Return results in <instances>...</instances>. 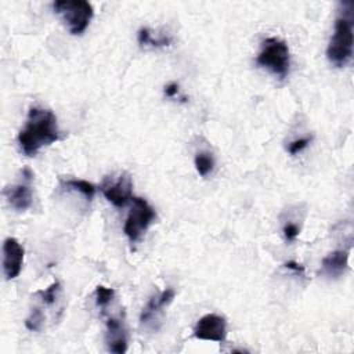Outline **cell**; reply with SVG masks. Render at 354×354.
Returning <instances> with one entry per match:
<instances>
[{"label":"cell","mask_w":354,"mask_h":354,"mask_svg":"<svg viewBox=\"0 0 354 354\" xmlns=\"http://www.w3.org/2000/svg\"><path fill=\"white\" fill-rule=\"evenodd\" d=\"M105 342L108 351L122 354L127 350V333L123 322L119 318L111 317L106 321V335Z\"/></svg>","instance_id":"obj_10"},{"label":"cell","mask_w":354,"mask_h":354,"mask_svg":"<svg viewBox=\"0 0 354 354\" xmlns=\"http://www.w3.org/2000/svg\"><path fill=\"white\" fill-rule=\"evenodd\" d=\"M22 176H24V183L8 185L4 188V195L8 205L17 212H24L32 205V189L29 183L33 174L29 169H24Z\"/></svg>","instance_id":"obj_8"},{"label":"cell","mask_w":354,"mask_h":354,"mask_svg":"<svg viewBox=\"0 0 354 354\" xmlns=\"http://www.w3.org/2000/svg\"><path fill=\"white\" fill-rule=\"evenodd\" d=\"M24 264V248L15 238H7L3 243V271L7 279L19 275Z\"/></svg>","instance_id":"obj_9"},{"label":"cell","mask_w":354,"mask_h":354,"mask_svg":"<svg viewBox=\"0 0 354 354\" xmlns=\"http://www.w3.org/2000/svg\"><path fill=\"white\" fill-rule=\"evenodd\" d=\"M174 290L167 288L166 290H163L162 293H159L158 296H153L151 297V300L148 301V304L144 307L142 313H141V317H140V321L142 325H147L148 322L153 321L158 318V315L160 314L162 308L165 306H167L173 299H174Z\"/></svg>","instance_id":"obj_12"},{"label":"cell","mask_w":354,"mask_h":354,"mask_svg":"<svg viewBox=\"0 0 354 354\" xmlns=\"http://www.w3.org/2000/svg\"><path fill=\"white\" fill-rule=\"evenodd\" d=\"M195 167H196V171L205 177L207 176L213 167H214V159L212 156L210 152H205V151H201L196 153L195 156Z\"/></svg>","instance_id":"obj_15"},{"label":"cell","mask_w":354,"mask_h":354,"mask_svg":"<svg viewBox=\"0 0 354 354\" xmlns=\"http://www.w3.org/2000/svg\"><path fill=\"white\" fill-rule=\"evenodd\" d=\"M43 324V313L39 308H33L30 311V315L26 318L25 325L29 330H39Z\"/></svg>","instance_id":"obj_18"},{"label":"cell","mask_w":354,"mask_h":354,"mask_svg":"<svg viewBox=\"0 0 354 354\" xmlns=\"http://www.w3.org/2000/svg\"><path fill=\"white\" fill-rule=\"evenodd\" d=\"M138 43L141 46H151V47H165L169 46L171 43L170 37L162 36V37H156L153 39L149 29L148 28H142L138 30Z\"/></svg>","instance_id":"obj_14"},{"label":"cell","mask_w":354,"mask_h":354,"mask_svg":"<svg viewBox=\"0 0 354 354\" xmlns=\"http://www.w3.org/2000/svg\"><path fill=\"white\" fill-rule=\"evenodd\" d=\"M310 142H311V137H304V138L295 140V141H292V142L288 145V151H289L290 155H296V153L301 152Z\"/></svg>","instance_id":"obj_19"},{"label":"cell","mask_w":354,"mask_h":354,"mask_svg":"<svg viewBox=\"0 0 354 354\" xmlns=\"http://www.w3.org/2000/svg\"><path fill=\"white\" fill-rule=\"evenodd\" d=\"M283 235L288 241H295L299 235V227L293 223H288L285 227H283Z\"/></svg>","instance_id":"obj_20"},{"label":"cell","mask_w":354,"mask_h":354,"mask_svg":"<svg viewBox=\"0 0 354 354\" xmlns=\"http://www.w3.org/2000/svg\"><path fill=\"white\" fill-rule=\"evenodd\" d=\"M53 8L61 15L72 35H82L94 15L93 6L86 0H57Z\"/></svg>","instance_id":"obj_4"},{"label":"cell","mask_w":354,"mask_h":354,"mask_svg":"<svg viewBox=\"0 0 354 354\" xmlns=\"http://www.w3.org/2000/svg\"><path fill=\"white\" fill-rule=\"evenodd\" d=\"M283 267L288 268V270H290V271H293L295 274H299V275H303V274H304V267H303L301 264L296 263V261H288V263L283 264Z\"/></svg>","instance_id":"obj_21"},{"label":"cell","mask_w":354,"mask_h":354,"mask_svg":"<svg viewBox=\"0 0 354 354\" xmlns=\"http://www.w3.org/2000/svg\"><path fill=\"white\" fill-rule=\"evenodd\" d=\"M165 95L169 97V98L177 97V95H178V84H177V83H169V84L165 87Z\"/></svg>","instance_id":"obj_22"},{"label":"cell","mask_w":354,"mask_h":354,"mask_svg":"<svg viewBox=\"0 0 354 354\" xmlns=\"http://www.w3.org/2000/svg\"><path fill=\"white\" fill-rule=\"evenodd\" d=\"M257 65L268 69L279 79L286 77L290 66L288 44L277 37H268L261 43V50L256 58Z\"/></svg>","instance_id":"obj_3"},{"label":"cell","mask_w":354,"mask_h":354,"mask_svg":"<svg viewBox=\"0 0 354 354\" xmlns=\"http://www.w3.org/2000/svg\"><path fill=\"white\" fill-rule=\"evenodd\" d=\"M64 187L68 189L80 192L88 202L94 198V194H95V187L86 180H76V178L68 180L64 183Z\"/></svg>","instance_id":"obj_13"},{"label":"cell","mask_w":354,"mask_h":354,"mask_svg":"<svg viewBox=\"0 0 354 354\" xmlns=\"http://www.w3.org/2000/svg\"><path fill=\"white\" fill-rule=\"evenodd\" d=\"M343 11L335 21V30L326 48L328 59L337 68L346 66L353 57V21L354 4L351 1L342 3Z\"/></svg>","instance_id":"obj_2"},{"label":"cell","mask_w":354,"mask_h":354,"mask_svg":"<svg viewBox=\"0 0 354 354\" xmlns=\"http://www.w3.org/2000/svg\"><path fill=\"white\" fill-rule=\"evenodd\" d=\"M155 218V210L142 198H133V206L126 218L123 232L130 239V242H137L141 239L147 228Z\"/></svg>","instance_id":"obj_5"},{"label":"cell","mask_w":354,"mask_h":354,"mask_svg":"<svg viewBox=\"0 0 354 354\" xmlns=\"http://www.w3.org/2000/svg\"><path fill=\"white\" fill-rule=\"evenodd\" d=\"M194 336L201 340H212L221 343L227 337V322L221 315L206 314L196 322Z\"/></svg>","instance_id":"obj_7"},{"label":"cell","mask_w":354,"mask_h":354,"mask_svg":"<svg viewBox=\"0 0 354 354\" xmlns=\"http://www.w3.org/2000/svg\"><path fill=\"white\" fill-rule=\"evenodd\" d=\"M321 266H322V272L325 275L332 278L340 277L342 274H344V271L348 267V250L339 249V250L330 252L322 259Z\"/></svg>","instance_id":"obj_11"},{"label":"cell","mask_w":354,"mask_h":354,"mask_svg":"<svg viewBox=\"0 0 354 354\" xmlns=\"http://www.w3.org/2000/svg\"><path fill=\"white\" fill-rule=\"evenodd\" d=\"M61 290V285H59V282H53L47 289H44V290H39L37 292V295L40 296V299H41V301L46 304V306H51V304H54L55 303V300H57V295H58V292Z\"/></svg>","instance_id":"obj_16"},{"label":"cell","mask_w":354,"mask_h":354,"mask_svg":"<svg viewBox=\"0 0 354 354\" xmlns=\"http://www.w3.org/2000/svg\"><path fill=\"white\" fill-rule=\"evenodd\" d=\"M133 183L127 174H120L118 178L106 177L101 184V192L116 207H123L131 198Z\"/></svg>","instance_id":"obj_6"},{"label":"cell","mask_w":354,"mask_h":354,"mask_svg":"<svg viewBox=\"0 0 354 354\" xmlns=\"http://www.w3.org/2000/svg\"><path fill=\"white\" fill-rule=\"evenodd\" d=\"M17 140L26 156H35L43 147L59 140L55 115L50 109L32 106Z\"/></svg>","instance_id":"obj_1"},{"label":"cell","mask_w":354,"mask_h":354,"mask_svg":"<svg viewBox=\"0 0 354 354\" xmlns=\"http://www.w3.org/2000/svg\"><path fill=\"white\" fill-rule=\"evenodd\" d=\"M113 295H115L113 289L98 285L95 288V304H97V307L105 308L111 303V300L113 299Z\"/></svg>","instance_id":"obj_17"}]
</instances>
